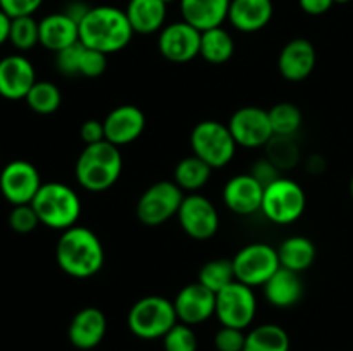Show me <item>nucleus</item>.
<instances>
[{"label":"nucleus","mask_w":353,"mask_h":351,"mask_svg":"<svg viewBox=\"0 0 353 351\" xmlns=\"http://www.w3.org/2000/svg\"><path fill=\"white\" fill-rule=\"evenodd\" d=\"M123 172V155L119 147L100 141L85 145L76 160L74 176L81 188L92 193L107 191L116 184Z\"/></svg>","instance_id":"3"},{"label":"nucleus","mask_w":353,"mask_h":351,"mask_svg":"<svg viewBox=\"0 0 353 351\" xmlns=\"http://www.w3.org/2000/svg\"><path fill=\"white\" fill-rule=\"evenodd\" d=\"M290 336L276 323H262L247 332L243 351H290Z\"/></svg>","instance_id":"28"},{"label":"nucleus","mask_w":353,"mask_h":351,"mask_svg":"<svg viewBox=\"0 0 353 351\" xmlns=\"http://www.w3.org/2000/svg\"><path fill=\"white\" fill-rule=\"evenodd\" d=\"M247 334L243 329L223 326L214 336V346L217 351H243Z\"/></svg>","instance_id":"38"},{"label":"nucleus","mask_w":353,"mask_h":351,"mask_svg":"<svg viewBox=\"0 0 353 351\" xmlns=\"http://www.w3.org/2000/svg\"><path fill=\"white\" fill-rule=\"evenodd\" d=\"M272 12V0H231L228 21L241 33H255L268 26Z\"/></svg>","instance_id":"23"},{"label":"nucleus","mask_w":353,"mask_h":351,"mask_svg":"<svg viewBox=\"0 0 353 351\" xmlns=\"http://www.w3.org/2000/svg\"><path fill=\"white\" fill-rule=\"evenodd\" d=\"M212 167L196 155L181 158L174 169V182L183 191L196 193L209 182Z\"/></svg>","instance_id":"30"},{"label":"nucleus","mask_w":353,"mask_h":351,"mask_svg":"<svg viewBox=\"0 0 353 351\" xmlns=\"http://www.w3.org/2000/svg\"><path fill=\"white\" fill-rule=\"evenodd\" d=\"M183 189L174 181H159L148 186L137 203V217L145 226H161L168 222L181 206Z\"/></svg>","instance_id":"9"},{"label":"nucleus","mask_w":353,"mask_h":351,"mask_svg":"<svg viewBox=\"0 0 353 351\" xmlns=\"http://www.w3.org/2000/svg\"><path fill=\"white\" fill-rule=\"evenodd\" d=\"M231 0H179L183 21L199 31L212 30L228 19Z\"/></svg>","instance_id":"24"},{"label":"nucleus","mask_w":353,"mask_h":351,"mask_svg":"<svg viewBox=\"0 0 353 351\" xmlns=\"http://www.w3.org/2000/svg\"><path fill=\"white\" fill-rule=\"evenodd\" d=\"M193 155L202 158L212 169L224 167L236 153V141L228 124L217 120H202L196 124L190 136Z\"/></svg>","instance_id":"7"},{"label":"nucleus","mask_w":353,"mask_h":351,"mask_svg":"<svg viewBox=\"0 0 353 351\" xmlns=\"http://www.w3.org/2000/svg\"><path fill=\"white\" fill-rule=\"evenodd\" d=\"M262 288L265 299L278 308H290L303 296V281L300 274L285 267H279Z\"/></svg>","instance_id":"25"},{"label":"nucleus","mask_w":353,"mask_h":351,"mask_svg":"<svg viewBox=\"0 0 353 351\" xmlns=\"http://www.w3.org/2000/svg\"><path fill=\"white\" fill-rule=\"evenodd\" d=\"M79 41V24L65 12H54L40 21V45L50 52H61Z\"/></svg>","instance_id":"22"},{"label":"nucleus","mask_w":353,"mask_h":351,"mask_svg":"<svg viewBox=\"0 0 353 351\" xmlns=\"http://www.w3.org/2000/svg\"><path fill=\"white\" fill-rule=\"evenodd\" d=\"M307 205L305 191L299 182L288 178H278L264 188L261 212L271 222L286 226L303 215Z\"/></svg>","instance_id":"6"},{"label":"nucleus","mask_w":353,"mask_h":351,"mask_svg":"<svg viewBox=\"0 0 353 351\" xmlns=\"http://www.w3.org/2000/svg\"><path fill=\"white\" fill-rule=\"evenodd\" d=\"M234 277L241 284L250 288L264 286L281 267L278 257V248L268 243H252L241 248L233 260Z\"/></svg>","instance_id":"8"},{"label":"nucleus","mask_w":353,"mask_h":351,"mask_svg":"<svg viewBox=\"0 0 353 351\" xmlns=\"http://www.w3.org/2000/svg\"><path fill=\"white\" fill-rule=\"evenodd\" d=\"M268 158L278 169L293 167L299 160V150L292 136H272L268 143Z\"/></svg>","instance_id":"35"},{"label":"nucleus","mask_w":353,"mask_h":351,"mask_svg":"<svg viewBox=\"0 0 353 351\" xmlns=\"http://www.w3.org/2000/svg\"><path fill=\"white\" fill-rule=\"evenodd\" d=\"M264 186L252 174H238L226 182L223 191L224 205L238 215H252L262 206Z\"/></svg>","instance_id":"19"},{"label":"nucleus","mask_w":353,"mask_h":351,"mask_svg":"<svg viewBox=\"0 0 353 351\" xmlns=\"http://www.w3.org/2000/svg\"><path fill=\"white\" fill-rule=\"evenodd\" d=\"M164 351H196L199 341L192 326L178 322L169 329V332L162 337Z\"/></svg>","instance_id":"36"},{"label":"nucleus","mask_w":353,"mask_h":351,"mask_svg":"<svg viewBox=\"0 0 353 351\" xmlns=\"http://www.w3.org/2000/svg\"><path fill=\"white\" fill-rule=\"evenodd\" d=\"M145 114L137 105H119L103 119L105 140L116 147L133 143L145 129Z\"/></svg>","instance_id":"18"},{"label":"nucleus","mask_w":353,"mask_h":351,"mask_svg":"<svg viewBox=\"0 0 353 351\" xmlns=\"http://www.w3.org/2000/svg\"><path fill=\"white\" fill-rule=\"evenodd\" d=\"M252 176H254L255 179H257L259 182H261L262 186H268L269 182H272L274 179H278V167H276L274 164H272L269 158H265V160H259L257 164L254 165V169H252L250 172Z\"/></svg>","instance_id":"41"},{"label":"nucleus","mask_w":353,"mask_h":351,"mask_svg":"<svg viewBox=\"0 0 353 351\" xmlns=\"http://www.w3.org/2000/svg\"><path fill=\"white\" fill-rule=\"evenodd\" d=\"M234 54V40L223 26L202 31L200 38V57L210 64H224Z\"/></svg>","instance_id":"29"},{"label":"nucleus","mask_w":353,"mask_h":351,"mask_svg":"<svg viewBox=\"0 0 353 351\" xmlns=\"http://www.w3.org/2000/svg\"><path fill=\"white\" fill-rule=\"evenodd\" d=\"M9 41L17 50H31L34 45L40 43V21L34 19L33 16L14 17L10 21Z\"/></svg>","instance_id":"34"},{"label":"nucleus","mask_w":353,"mask_h":351,"mask_svg":"<svg viewBox=\"0 0 353 351\" xmlns=\"http://www.w3.org/2000/svg\"><path fill=\"white\" fill-rule=\"evenodd\" d=\"M133 34L126 12L112 6L90 7L79 23V41L105 55L126 48Z\"/></svg>","instance_id":"2"},{"label":"nucleus","mask_w":353,"mask_h":351,"mask_svg":"<svg viewBox=\"0 0 353 351\" xmlns=\"http://www.w3.org/2000/svg\"><path fill=\"white\" fill-rule=\"evenodd\" d=\"M55 258L64 274L74 279H88L102 270L105 253L92 229L72 226L62 231L55 246Z\"/></svg>","instance_id":"1"},{"label":"nucleus","mask_w":353,"mask_h":351,"mask_svg":"<svg viewBox=\"0 0 353 351\" xmlns=\"http://www.w3.org/2000/svg\"><path fill=\"white\" fill-rule=\"evenodd\" d=\"M268 114L274 136H293L302 126V112L295 103H276L272 109L268 110Z\"/></svg>","instance_id":"32"},{"label":"nucleus","mask_w":353,"mask_h":351,"mask_svg":"<svg viewBox=\"0 0 353 351\" xmlns=\"http://www.w3.org/2000/svg\"><path fill=\"white\" fill-rule=\"evenodd\" d=\"M174 303L164 296L140 298L128 313V329L140 339H162L174 323H178Z\"/></svg>","instance_id":"5"},{"label":"nucleus","mask_w":353,"mask_h":351,"mask_svg":"<svg viewBox=\"0 0 353 351\" xmlns=\"http://www.w3.org/2000/svg\"><path fill=\"white\" fill-rule=\"evenodd\" d=\"M33 64L24 55L12 54L0 58V96L6 100H24L37 83Z\"/></svg>","instance_id":"16"},{"label":"nucleus","mask_w":353,"mask_h":351,"mask_svg":"<svg viewBox=\"0 0 353 351\" xmlns=\"http://www.w3.org/2000/svg\"><path fill=\"white\" fill-rule=\"evenodd\" d=\"M234 281H236V277H234L233 262L228 260V258L210 260L200 268L199 282L209 288L210 291L216 292V295Z\"/></svg>","instance_id":"33"},{"label":"nucleus","mask_w":353,"mask_h":351,"mask_svg":"<svg viewBox=\"0 0 353 351\" xmlns=\"http://www.w3.org/2000/svg\"><path fill=\"white\" fill-rule=\"evenodd\" d=\"M172 303L178 320L186 326H196L216 315V292L199 281L186 284Z\"/></svg>","instance_id":"15"},{"label":"nucleus","mask_w":353,"mask_h":351,"mask_svg":"<svg viewBox=\"0 0 353 351\" xmlns=\"http://www.w3.org/2000/svg\"><path fill=\"white\" fill-rule=\"evenodd\" d=\"M162 2H164V3H168V6H169V3H172V2H176V0H162Z\"/></svg>","instance_id":"46"},{"label":"nucleus","mask_w":353,"mask_h":351,"mask_svg":"<svg viewBox=\"0 0 353 351\" xmlns=\"http://www.w3.org/2000/svg\"><path fill=\"white\" fill-rule=\"evenodd\" d=\"M257 313L254 288L234 281L216 295V317L221 326L247 329Z\"/></svg>","instance_id":"10"},{"label":"nucleus","mask_w":353,"mask_h":351,"mask_svg":"<svg viewBox=\"0 0 353 351\" xmlns=\"http://www.w3.org/2000/svg\"><path fill=\"white\" fill-rule=\"evenodd\" d=\"M55 64L65 76L99 78L107 69V55L76 41L74 45L55 54Z\"/></svg>","instance_id":"17"},{"label":"nucleus","mask_w":353,"mask_h":351,"mask_svg":"<svg viewBox=\"0 0 353 351\" xmlns=\"http://www.w3.org/2000/svg\"><path fill=\"white\" fill-rule=\"evenodd\" d=\"M202 31L193 28L186 21H178L164 26L159 33V52L169 62L185 64L200 55Z\"/></svg>","instance_id":"14"},{"label":"nucleus","mask_w":353,"mask_h":351,"mask_svg":"<svg viewBox=\"0 0 353 351\" xmlns=\"http://www.w3.org/2000/svg\"><path fill=\"white\" fill-rule=\"evenodd\" d=\"M334 0H299L300 9L309 16H323L333 7Z\"/></svg>","instance_id":"42"},{"label":"nucleus","mask_w":353,"mask_h":351,"mask_svg":"<svg viewBox=\"0 0 353 351\" xmlns=\"http://www.w3.org/2000/svg\"><path fill=\"white\" fill-rule=\"evenodd\" d=\"M350 195H352V198H353V176H352V181H350Z\"/></svg>","instance_id":"45"},{"label":"nucleus","mask_w":353,"mask_h":351,"mask_svg":"<svg viewBox=\"0 0 353 351\" xmlns=\"http://www.w3.org/2000/svg\"><path fill=\"white\" fill-rule=\"evenodd\" d=\"M181 229L193 240H209L219 229V213L209 198L192 193L183 198L178 210Z\"/></svg>","instance_id":"12"},{"label":"nucleus","mask_w":353,"mask_h":351,"mask_svg":"<svg viewBox=\"0 0 353 351\" xmlns=\"http://www.w3.org/2000/svg\"><path fill=\"white\" fill-rule=\"evenodd\" d=\"M41 184L40 172L28 160H12L0 171V193L12 206L33 202Z\"/></svg>","instance_id":"11"},{"label":"nucleus","mask_w":353,"mask_h":351,"mask_svg":"<svg viewBox=\"0 0 353 351\" xmlns=\"http://www.w3.org/2000/svg\"><path fill=\"white\" fill-rule=\"evenodd\" d=\"M124 12L134 33L152 34L164 28L168 3L162 0H130Z\"/></svg>","instance_id":"26"},{"label":"nucleus","mask_w":353,"mask_h":351,"mask_svg":"<svg viewBox=\"0 0 353 351\" xmlns=\"http://www.w3.org/2000/svg\"><path fill=\"white\" fill-rule=\"evenodd\" d=\"M40 224L38 213L34 212L33 205L26 203V205H16L12 206L9 213V226L14 233L17 234H30Z\"/></svg>","instance_id":"37"},{"label":"nucleus","mask_w":353,"mask_h":351,"mask_svg":"<svg viewBox=\"0 0 353 351\" xmlns=\"http://www.w3.org/2000/svg\"><path fill=\"white\" fill-rule=\"evenodd\" d=\"M0 171H2V165H0Z\"/></svg>","instance_id":"47"},{"label":"nucleus","mask_w":353,"mask_h":351,"mask_svg":"<svg viewBox=\"0 0 353 351\" xmlns=\"http://www.w3.org/2000/svg\"><path fill=\"white\" fill-rule=\"evenodd\" d=\"M316 244L303 236H292L283 241L278 248V257L281 267L293 272H303L316 260Z\"/></svg>","instance_id":"27"},{"label":"nucleus","mask_w":353,"mask_h":351,"mask_svg":"<svg viewBox=\"0 0 353 351\" xmlns=\"http://www.w3.org/2000/svg\"><path fill=\"white\" fill-rule=\"evenodd\" d=\"M352 2V0H334V3H348Z\"/></svg>","instance_id":"44"},{"label":"nucleus","mask_w":353,"mask_h":351,"mask_svg":"<svg viewBox=\"0 0 353 351\" xmlns=\"http://www.w3.org/2000/svg\"><path fill=\"white\" fill-rule=\"evenodd\" d=\"M228 127L238 147L245 148H261L274 136L268 110L254 105L241 107L233 112Z\"/></svg>","instance_id":"13"},{"label":"nucleus","mask_w":353,"mask_h":351,"mask_svg":"<svg viewBox=\"0 0 353 351\" xmlns=\"http://www.w3.org/2000/svg\"><path fill=\"white\" fill-rule=\"evenodd\" d=\"M317 54L314 45L305 38H295L283 47L278 58V67L286 81L300 83L312 74Z\"/></svg>","instance_id":"20"},{"label":"nucleus","mask_w":353,"mask_h":351,"mask_svg":"<svg viewBox=\"0 0 353 351\" xmlns=\"http://www.w3.org/2000/svg\"><path fill=\"white\" fill-rule=\"evenodd\" d=\"M107 332V319L102 310L86 306L72 317L68 327V337L78 350L88 351L99 346Z\"/></svg>","instance_id":"21"},{"label":"nucleus","mask_w":353,"mask_h":351,"mask_svg":"<svg viewBox=\"0 0 353 351\" xmlns=\"http://www.w3.org/2000/svg\"><path fill=\"white\" fill-rule=\"evenodd\" d=\"M10 17L7 16L3 10H0V47L6 41H9V31H10Z\"/></svg>","instance_id":"43"},{"label":"nucleus","mask_w":353,"mask_h":351,"mask_svg":"<svg viewBox=\"0 0 353 351\" xmlns=\"http://www.w3.org/2000/svg\"><path fill=\"white\" fill-rule=\"evenodd\" d=\"M79 136L85 141V145L100 143L105 141V129H103V120L88 119L79 127Z\"/></svg>","instance_id":"40"},{"label":"nucleus","mask_w":353,"mask_h":351,"mask_svg":"<svg viewBox=\"0 0 353 351\" xmlns=\"http://www.w3.org/2000/svg\"><path fill=\"white\" fill-rule=\"evenodd\" d=\"M40 224L50 229L65 231L76 226L81 215V202L78 193L62 182H43L31 202Z\"/></svg>","instance_id":"4"},{"label":"nucleus","mask_w":353,"mask_h":351,"mask_svg":"<svg viewBox=\"0 0 353 351\" xmlns=\"http://www.w3.org/2000/svg\"><path fill=\"white\" fill-rule=\"evenodd\" d=\"M41 3L43 0H0V10L14 19V17L33 16L40 9Z\"/></svg>","instance_id":"39"},{"label":"nucleus","mask_w":353,"mask_h":351,"mask_svg":"<svg viewBox=\"0 0 353 351\" xmlns=\"http://www.w3.org/2000/svg\"><path fill=\"white\" fill-rule=\"evenodd\" d=\"M24 100L33 112L40 114V116H48L61 107L62 95L61 89L54 83L37 81Z\"/></svg>","instance_id":"31"}]
</instances>
